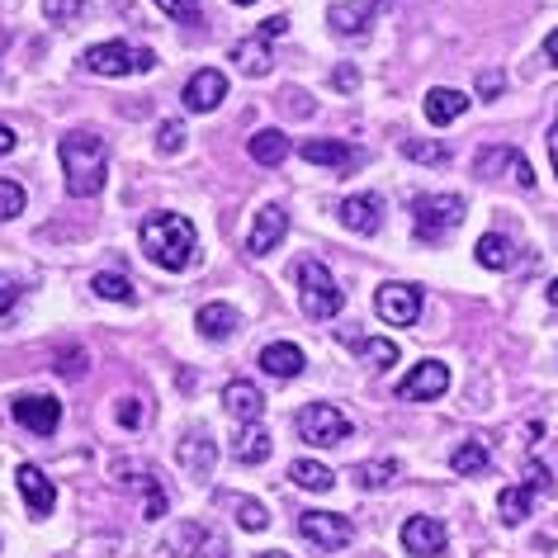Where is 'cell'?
I'll list each match as a JSON object with an SVG mask.
<instances>
[{
  "label": "cell",
  "instance_id": "obj_1",
  "mask_svg": "<svg viewBox=\"0 0 558 558\" xmlns=\"http://www.w3.org/2000/svg\"><path fill=\"white\" fill-rule=\"evenodd\" d=\"M58 157H62V175H66V194L72 199H90V194L105 190V175H109V147L100 133H66L58 143Z\"/></svg>",
  "mask_w": 558,
  "mask_h": 558
},
{
  "label": "cell",
  "instance_id": "obj_2",
  "mask_svg": "<svg viewBox=\"0 0 558 558\" xmlns=\"http://www.w3.org/2000/svg\"><path fill=\"white\" fill-rule=\"evenodd\" d=\"M143 251L161 270H190L194 251H199V232L185 214H151L143 222Z\"/></svg>",
  "mask_w": 558,
  "mask_h": 558
},
{
  "label": "cell",
  "instance_id": "obj_3",
  "mask_svg": "<svg viewBox=\"0 0 558 558\" xmlns=\"http://www.w3.org/2000/svg\"><path fill=\"white\" fill-rule=\"evenodd\" d=\"M294 284H299V303H303V313L317 317V323H327V317H337V313H341L345 294L337 289V275H331L323 260L303 256V260L294 265Z\"/></svg>",
  "mask_w": 558,
  "mask_h": 558
},
{
  "label": "cell",
  "instance_id": "obj_4",
  "mask_svg": "<svg viewBox=\"0 0 558 558\" xmlns=\"http://www.w3.org/2000/svg\"><path fill=\"white\" fill-rule=\"evenodd\" d=\"M459 222H464V199L459 194H422L412 204V236L422 246H440Z\"/></svg>",
  "mask_w": 558,
  "mask_h": 558
},
{
  "label": "cell",
  "instance_id": "obj_5",
  "mask_svg": "<svg viewBox=\"0 0 558 558\" xmlns=\"http://www.w3.org/2000/svg\"><path fill=\"white\" fill-rule=\"evenodd\" d=\"M86 66L95 76H147L151 66H157V52L133 48V44H123V38H114V44L86 48Z\"/></svg>",
  "mask_w": 558,
  "mask_h": 558
},
{
  "label": "cell",
  "instance_id": "obj_6",
  "mask_svg": "<svg viewBox=\"0 0 558 558\" xmlns=\"http://www.w3.org/2000/svg\"><path fill=\"white\" fill-rule=\"evenodd\" d=\"M299 436L308 445H323V450H331V445L351 440V416H345L341 408H331V402H308L299 416H294Z\"/></svg>",
  "mask_w": 558,
  "mask_h": 558
},
{
  "label": "cell",
  "instance_id": "obj_7",
  "mask_svg": "<svg viewBox=\"0 0 558 558\" xmlns=\"http://www.w3.org/2000/svg\"><path fill=\"white\" fill-rule=\"evenodd\" d=\"M374 313L384 317L388 327H412L422 317V289L416 284H402V279H388L374 294Z\"/></svg>",
  "mask_w": 558,
  "mask_h": 558
},
{
  "label": "cell",
  "instance_id": "obj_8",
  "mask_svg": "<svg viewBox=\"0 0 558 558\" xmlns=\"http://www.w3.org/2000/svg\"><path fill=\"white\" fill-rule=\"evenodd\" d=\"M299 535L308 544H317V549L337 554V549H345V544L355 539V525H351V515H337V511H303L299 515Z\"/></svg>",
  "mask_w": 558,
  "mask_h": 558
},
{
  "label": "cell",
  "instance_id": "obj_9",
  "mask_svg": "<svg viewBox=\"0 0 558 558\" xmlns=\"http://www.w3.org/2000/svg\"><path fill=\"white\" fill-rule=\"evenodd\" d=\"M171 554L175 558H228V539L204 521H185L171 530Z\"/></svg>",
  "mask_w": 558,
  "mask_h": 558
},
{
  "label": "cell",
  "instance_id": "obj_10",
  "mask_svg": "<svg viewBox=\"0 0 558 558\" xmlns=\"http://www.w3.org/2000/svg\"><path fill=\"white\" fill-rule=\"evenodd\" d=\"M10 412H15V422L24 430H34V436H52V430L62 426V402L48 393H20L10 402Z\"/></svg>",
  "mask_w": 558,
  "mask_h": 558
},
{
  "label": "cell",
  "instance_id": "obj_11",
  "mask_svg": "<svg viewBox=\"0 0 558 558\" xmlns=\"http://www.w3.org/2000/svg\"><path fill=\"white\" fill-rule=\"evenodd\" d=\"M473 171H478L483 180L507 171L521 190H535V171H530V161L515 147H478V157H473Z\"/></svg>",
  "mask_w": 558,
  "mask_h": 558
},
{
  "label": "cell",
  "instance_id": "obj_12",
  "mask_svg": "<svg viewBox=\"0 0 558 558\" xmlns=\"http://www.w3.org/2000/svg\"><path fill=\"white\" fill-rule=\"evenodd\" d=\"M299 157L313 161V166H327V171H337V175H351V171L365 166V151L345 147V143H331V137H313V143H303Z\"/></svg>",
  "mask_w": 558,
  "mask_h": 558
},
{
  "label": "cell",
  "instance_id": "obj_13",
  "mask_svg": "<svg viewBox=\"0 0 558 558\" xmlns=\"http://www.w3.org/2000/svg\"><path fill=\"white\" fill-rule=\"evenodd\" d=\"M175 459H180V469L190 473V478H214V464H218V445L208 430H185L175 445Z\"/></svg>",
  "mask_w": 558,
  "mask_h": 558
},
{
  "label": "cell",
  "instance_id": "obj_14",
  "mask_svg": "<svg viewBox=\"0 0 558 558\" xmlns=\"http://www.w3.org/2000/svg\"><path fill=\"white\" fill-rule=\"evenodd\" d=\"M445 388H450V365H440V360H422V365L398 384V398L402 402H430V398H440Z\"/></svg>",
  "mask_w": 558,
  "mask_h": 558
},
{
  "label": "cell",
  "instance_id": "obj_15",
  "mask_svg": "<svg viewBox=\"0 0 558 558\" xmlns=\"http://www.w3.org/2000/svg\"><path fill=\"white\" fill-rule=\"evenodd\" d=\"M15 483H20V497H24V507H29V515H34V521H44V515L52 511V501H58V487H52V478L38 464H20Z\"/></svg>",
  "mask_w": 558,
  "mask_h": 558
},
{
  "label": "cell",
  "instance_id": "obj_16",
  "mask_svg": "<svg viewBox=\"0 0 558 558\" xmlns=\"http://www.w3.org/2000/svg\"><path fill=\"white\" fill-rule=\"evenodd\" d=\"M228 100V76L214 72V66H204V72H194L185 81V109L190 114H208V109H218Z\"/></svg>",
  "mask_w": 558,
  "mask_h": 558
},
{
  "label": "cell",
  "instance_id": "obj_17",
  "mask_svg": "<svg viewBox=\"0 0 558 558\" xmlns=\"http://www.w3.org/2000/svg\"><path fill=\"white\" fill-rule=\"evenodd\" d=\"M284 232H289V214L279 204H265L256 222H251V232H246V251L251 256H265V251H275L279 242H284Z\"/></svg>",
  "mask_w": 558,
  "mask_h": 558
},
{
  "label": "cell",
  "instance_id": "obj_18",
  "mask_svg": "<svg viewBox=\"0 0 558 558\" xmlns=\"http://www.w3.org/2000/svg\"><path fill=\"white\" fill-rule=\"evenodd\" d=\"M402 549L412 558H436L445 549V521H436V515H412V521L402 525Z\"/></svg>",
  "mask_w": 558,
  "mask_h": 558
},
{
  "label": "cell",
  "instance_id": "obj_19",
  "mask_svg": "<svg viewBox=\"0 0 558 558\" xmlns=\"http://www.w3.org/2000/svg\"><path fill=\"white\" fill-rule=\"evenodd\" d=\"M341 222L351 232H379V222H384V204H379V194H351V199H341Z\"/></svg>",
  "mask_w": 558,
  "mask_h": 558
},
{
  "label": "cell",
  "instance_id": "obj_20",
  "mask_svg": "<svg viewBox=\"0 0 558 558\" xmlns=\"http://www.w3.org/2000/svg\"><path fill=\"white\" fill-rule=\"evenodd\" d=\"M222 408H228L242 426H256V422H260V412H265V398H260V388H256V384L232 379L228 388H222Z\"/></svg>",
  "mask_w": 558,
  "mask_h": 558
},
{
  "label": "cell",
  "instance_id": "obj_21",
  "mask_svg": "<svg viewBox=\"0 0 558 558\" xmlns=\"http://www.w3.org/2000/svg\"><path fill=\"white\" fill-rule=\"evenodd\" d=\"M194 327H199V337L208 341H228L236 327H242V313L232 308V303H204L199 313H194Z\"/></svg>",
  "mask_w": 558,
  "mask_h": 558
},
{
  "label": "cell",
  "instance_id": "obj_22",
  "mask_svg": "<svg viewBox=\"0 0 558 558\" xmlns=\"http://www.w3.org/2000/svg\"><path fill=\"white\" fill-rule=\"evenodd\" d=\"M384 15V10L379 5H374V0H351V5H337V10H331V29H337V34H345V38H360V34H365L369 29V24L374 20H379Z\"/></svg>",
  "mask_w": 558,
  "mask_h": 558
},
{
  "label": "cell",
  "instance_id": "obj_23",
  "mask_svg": "<svg viewBox=\"0 0 558 558\" xmlns=\"http://www.w3.org/2000/svg\"><path fill=\"white\" fill-rule=\"evenodd\" d=\"M303 365H308V360H303L294 341H275L260 351V369L275 374V379H294V374H303Z\"/></svg>",
  "mask_w": 558,
  "mask_h": 558
},
{
  "label": "cell",
  "instance_id": "obj_24",
  "mask_svg": "<svg viewBox=\"0 0 558 558\" xmlns=\"http://www.w3.org/2000/svg\"><path fill=\"white\" fill-rule=\"evenodd\" d=\"M473 256H478L483 270H511L521 251H515L511 236H501V232H483V236H478V246H473Z\"/></svg>",
  "mask_w": 558,
  "mask_h": 558
},
{
  "label": "cell",
  "instance_id": "obj_25",
  "mask_svg": "<svg viewBox=\"0 0 558 558\" xmlns=\"http://www.w3.org/2000/svg\"><path fill=\"white\" fill-rule=\"evenodd\" d=\"M469 109V95L464 90H450V86H436L426 90V119L436 123V129H445V123H454L459 114Z\"/></svg>",
  "mask_w": 558,
  "mask_h": 558
},
{
  "label": "cell",
  "instance_id": "obj_26",
  "mask_svg": "<svg viewBox=\"0 0 558 558\" xmlns=\"http://www.w3.org/2000/svg\"><path fill=\"white\" fill-rule=\"evenodd\" d=\"M487 464H493L487 440H464V445L450 450V469L459 473V478H478V473H487Z\"/></svg>",
  "mask_w": 558,
  "mask_h": 558
},
{
  "label": "cell",
  "instance_id": "obj_27",
  "mask_svg": "<svg viewBox=\"0 0 558 558\" xmlns=\"http://www.w3.org/2000/svg\"><path fill=\"white\" fill-rule=\"evenodd\" d=\"M232 459H236V464H265V459H270V436H265V426H260V422L236 430Z\"/></svg>",
  "mask_w": 558,
  "mask_h": 558
},
{
  "label": "cell",
  "instance_id": "obj_28",
  "mask_svg": "<svg viewBox=\"0 0 558 558\" xmlns=\"http://www.w3.org/2000/svg\"><path fill=\"white\" fill-rule=\"evenodd\" d=\"M530 511H535V487H530V483L501 487V497H497V515H501V521H507V525H521Z\"/></svg>",
  "mask_w": 558,
  "mask_h": 558
},
{
  "label": "cell",
  "instance_id": "obj_29",
  "mask_svg": "<svg viewBox=\"0 0 558 558\" xmlns=\"http://www.w3.org/2000/svg\"><path fill=\"white\" fill-rule=\"evenodd\" d=\"M232 62L242 66L246 76H265V72H270V38H260V34L242 38V44L232 48Z\"/></svg>",
  "mask_w": 558,
  "mask_h": 558
},
{
  "label": "cell",
  "instance_id": "obj_30",
  "mask_svg": "<svg viewBox=\"0 0 558 558\" xmlns=\"http://www.w3.org/2000/svg\"><path fill=\"white\" fill-rule=\"evenodd\" d=\"M289 483L303 487V493H331L337 473L327 464H317V459H294V464H289Z\"/></svg>",
  "mask_w": 558,
  "mask_h": 558
},
{
  "label": "cell",
  "instance_id": "obj_31",
  "mask_svg": "<svg viewBox=\"0 0 558 558\" xmlns=\"http://www.w3.org/2000/svg\"><path fill=\"white\" fill-rule=\"evenodd\" d=\"M246 151H251V161H260V166H279L289 157V137L279 129H260V133H251Z\"/></svg>",
  "mask_w": 558,
  "mask_h": 558
},
{
  "label": "cell",
  "instance_id": "obj_32",
  "mask_svg": "<svg viewBox=\"0 0 558 558\" xmlns=\"http://www.w3.org/2000/svg\"><path fill=\"white\" fill-rule=\"evenodd\" d=\"M345 345L365 355L374 369H388V365L398 360V345H393V341H384V337H345Z\"/></svg>",
  "mask_w": 558,
  "mask_h": 558
},
{
  "label": "cell",
  "instance_id": "obj_33",
  "mask_svg": "<svg viewBox=\"0 0 558 558\" xmlns=\"http://www.w3.org/2000/svg\"><path fill=\"white\" fill-rule=\"evenodd\" d=\"M402 157L422 161V166H450V143H430V137H408L402 143Z\"/></svg>",
  "mask_w": 558,
  "mask_h": 558
},
{
  "label": "cell",
  "instance_id": "obj_34",
  "mask_svg": "<svg viewBox=\"0 0 558 558\" xmlns=\"http://www.w3.org/2000/svg\"><path fill=\"white\" fill-rule=\"evenodd\" d=\"M398 473H402L398 459H379V464H360V469H355V483L365 487V493H374V487H388V483H393Z\"/></svg>",
  "mask_w": 558,
  "mask_h": 558
},
{
  "label": "cell",
  "instance_id": "obj_35",
  "mask_svg": "<svg viewBox=\"0 0 558 558\" xmlns=\"http://www.w3.org/2000/svg\"><path fill=\"white\" fill-rule=\"evenodd\" d=\"M90 289H95V294H100V299H109V303H133L137 294H133V279L129 275H95L90 279Z\"/></svg>",
  "mask_w": 558,
  "mask_h": 558
},
{
  "label": "cell",
  "instance_id": "obj_36",
  "mask_svg": "<svg viewBox=\"0 0 558 558\" xmlns=\"http://www.w3.org/2000/svg\"><path fill=\"white\" fill-rule=\"evenodd\" d=\"M137 483V493H143V515L147 521H161L166 515V493H161V483L151 478V473H143V478H133Z\"/></svg>",
  "mask_w": 558,
  "mask_h": 558
},
{
  "label": "cell",
  "instance_id": "obj_37",
  "mask_svg": "<svg viewBox=\"0 0 558 558\" xmlns=\"http://www.w3.org/2000/svg\"><path fill=\"white\" fill-rule=\"evenodd\" d=\"M232 507H236V525L242 530H265L270 525V511H265L256 497H232Z\"/></svg>",
  "mask_w": 558,
  "mask_h": 558
},
{
  "label": "cell",
  "instance_id": "obj_38",
  "mask_svg": "<svg viewBox=\"0 0 558 558\" xmlns=\"http://www.w3.org/2000/svg\"><path fill=\"white\" fill-rule=\"evenodd\" d=\"M24 204H29V194H24V185H15V180H0V222L20 218Z\"/></svg>",
  "mask_w": 558,
  "mask_h": 558
},
{
  "label": "cell",
  "instance_id": "obj_39",
  "mask_svg": "<svg viewBox=\"0 0 558 558\" xmlns=\"http://www.w3.org/2000/svg\"><path fill=\"white\" fill-rule=\"evenodd\" d=\"M81 10H86V0H44V15L52 24H72L81 20Z\"/></svg>",
  "mask_w": 558,
  "mask_h": 558
},
{
  "label": "cell",
  "instance_id": "obj_40",
  "mask_svg": "<svg viewBox=\"0 0 558 558\" xmlns=\"http://www.w3.org/2000/svg\"><path fill=\"white\" fill-rule=\"evenodd\" d=\"M157 147L166 151V157H171V151H180V147H185V123H180V119L161 123V133H157Z\"/></svg>",
  "mask_w": 558,
  "mask_h": 558
},
{
  "label": "cell",
  "instance_id": "obj_41",
  "mask_svg": "<svg viewBox=\"0 0 558 558\" xmlns=\"http://www.w3.org/2000/svg\"><path fill=\"white\" fill-rule=\"evenodd\" d=\"M157 5H161L171 20H194V15H199L204 0H157Z\"/></svg>",
  "mask_w": 558,
  "mask_h": 558
},
{
  "label": "cell",
  "instance_id": "obj_42",
  "mask_svg": "<svg viewBox=\"0 0 558 558\" xmlns=\"http://www.w3.org/2000/svg\"><path fill=\"white\" fill-rule=\"evenodd\" d=\"M119 426H129V430L143 426V402H137V398H123V402H119Z\"/></svg>",
  "mask_w": 558,
  "mask_h": 558
},
{
  "label": "cell",
  "instance_id": "obj_43",
  "mask_svg": "<svg viewBox=\"0 0 558 558\" xmlns=\"http://www.w3.org/2000/svg\"><path fill=\"white\" fill-rule=\"evenodd\" d=\"M501 86H507V76H501V72H478V95H483V100H497Z\"/></svg>",
  "mask_w": 558,
  "mask_h": 558
},
{
  "label": "cell",
  "instance_id": "obj_44",
  "mask_svg": "<svg viewBox=\"0 0 558 558\" xmlns=\"http://www.w3.org/2000/svg\"><path fill=\"white\" fill-rule=\"evenodd\" d=\"M58 374H62V379H81V374H86V355H81V351H66L62 365H58Z\"/></svg>",
  "mask_w": 558,
  "mask_h": 558
},
{
  "label": "cell",
  "instance_id": "obj_45",
  "mask_svg": "<svg viewBox=\"0 0 558 558\" xmlns=\"http://www.w3.org/2000/svg\"><path fill=\"white\" fill-rule=\"evenodd\" d=\"M331 86H337V90H355L360 72H355V66H337V72H331Z\"/></svg>",
  "mask_w": 558,
  "mask_h": 558
},
{
  "label": "cell",
  "instance_id": "obj_46",
  "mask_svg": "<svg viewBox=\"0 0 558 558\" xmlns=\"http://www.w3.org/2000/svg\"><path fill=\"white\" fill-rule=\"evenodd\" d=\"M15 294H20V289H15V279H5V275H0V313H10V308H15Z\"/></svg>",
  "mask_w": 558,
  "mask_h": 558
},
{
  "label": "cell",
  "instance_id": "obj_47",
  "mask_svg": "<svg viewBox=\"0 0 558 558\" xmlns=\"http://www.w3.org/2000/svg\"><path fill=\"white\" fill-rule=\"evenodd\" d=\"M284 29H289V20H284V15H270V20H265V24H260V29H256V34H260V38H279V34H284Z\"/></svg>",
  "mask_w": 558,
  "mask_h": 558
},
{
  "label": "cell",
  "instance_id": "obj_48",
  "mask_svg": "<svg viewBox=\"0 0 558 558\" xmlns=\"http://www.w3.org/2000/svg\"><path fill=\"white\" fill-rule=\"evenodd\" d=\"M15 129H10V123H0V157H10V151H15Z\"/></svg>",
  "mask_w": 558,
  "mask_h": 558
},
{
  "label": "cell",
  "instance_id": "obj_49",
  "mask_svg": "<svg viewBox=\"0 0 558 558\" xmlns=\"http://www.w3.org/2000/svg\"><path fill=\"white\" fill-rule=\"evenodd\" d=\"M544 58L558 66V29H549V38H544Z\"/></svg>",
  "mask_w": 558,
  "mask_h": 558
},
{
  "label": "cell",
  "instance_id": "obj_50",
  "mask_svg": "<svg viewBox=\"0 0 558 558\" xmlns=\"http://www.w3.org/2000/svg\"><path fill=\"white\" fill-rule=\"evenodd\" d=\"M549 161H554V175H558V123L549 129Z\"/></svg>",
  "mask_w": 558,
  "mask_h": 558
},
{
  "label": "cell",
  "instance_id": "obj_51",
  "mask_svg": "<svg viewBox=\"0 0 558 558\" xmlns=\"http://www.w3.org/2000/svg\"><path fill=\"white\" fill-rule=\"evenodd\" d=\"M374 5H379V10H393V5H402V0H374Z\"/></svg>",
  "mask_w": 558,
  "mask_h": 558
},
{
  "label": "cell",
  "instance_id": "obj_52",
  "mask_svg": "<svg viewBox=\"0 0 558 558\" xmlns=\"http://www.w3.org/2000/svg\"><path fill=\"white\" fill-rule=\"evenodd\" d=\"M549 303H554V308H558V279H554V284H549Z\"/></svg>",
  "mask_w": 558,
  "mask_h": 558
},
{
  "label": "cell",
  "instance_id": "obj_53",
  "mask_svg": "<svg viewBox=\"0 0 558 558\" xmlns=\"http://www.w3.org/2000/svg\"><path fill=\"white\" fill-rule=\"evenodd\" d=\"M260 558H289L284 549H270V554H260Z\"/></svg>",
  "mask_w": 558,
  "mask_h": 558
},
{
  "label": "cell",
  "instance_id": "obj_54",
  "mask_svg": "<svg viewBox=\"0 0 558 558\" xmlns=\"http://www.w3.org/2000/svg\"><path fill=\"white\" fill-rule=\"evenodd\" d=\"M232 5H256V0H232Z\"/></svg>",
  "mask_w": 558,
  "mask_h": 558
}]
</instances>
